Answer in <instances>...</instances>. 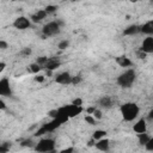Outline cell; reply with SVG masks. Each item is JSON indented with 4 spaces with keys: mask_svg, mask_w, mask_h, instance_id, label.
<instances>
[{
    "mask_svg": "<svg viewBox=\"0 0 153 153\" xmlns=\"http://www.w3.org/2000/svg\"><path fill=\"white\" fill-rule=\"evenodd\" d=\"M140 51L145 53L146 55L153 53V37H152V36H147V37L142 41L141 47H140Z\"/></svg>",
    "mask_w": 153,
    "mask_h": 153,
    "instance_id": "cell-8",
    "label": "cell"
},
{
    "mask_svg": "<svg viewBox=\"0 0 153 153\" xmlns=\"http://www.w3.org/2000/svg\"><path fill=\"white\" fill-rule=\"evenodd\" d=\"M44 153H56L55 151H51V152H44Z\"/></svg>",
    "mask_w": 153,
    "mask_h": 153,
    "instance_id": "cell-39",
    "label": "cell"
},
{
    "mask_svg": "<svg viewBox=\"0 0 153 153\" xmlns=\"http://www.w3.org/2000/svg\"><path fill=\"white\" fill-rule=\"evenodd\" d=\"M7 42H5V41H0V49H6L7 48Z\"/></svg>",
    "mask_w": 153,
    "mask_h": 153,
    "instance_id": "cell-34",
    "label": "cell"
},
{
    "mask_svg": "<svg viewBox=\"0 0 153 153\" xmlns=\"http://www.w3.org/2000/svg\"><path fill=\"white\" fill-rule=\"evenodd\" d=\"M81 81V76L80 75H78V76H73L72 78V84H74V85H76L78 82H80Z\"/></svg>",
    "mask_w": 153,
    "mask_h": 153,
    "instance_id": "cell-31",
    "label": "cell"
},
{
    "mask_svg": "<svg viewBox=\"0 0 153 153\" xmlns=\"http://www.w3.org/2000/svg\"><path fill=\"white\" fill-rule=\"evenodd\" d=\"M0 149H1V143H0Z\"/></svg>",
    "mask_w": 153,
    "mask_h": 153,
    "instance_id": "cell-40",
    "label": "cell"
},
{
    "mask_svg": "<svg viewBox=\"0 0 153 153\" xmlns=\"http://www.w3.org/2000/svg\"><path fill=\"white\" fill-rule=\"evenodd\" d=\"M137 55H139V59H145V57H146V54L142 53V51H139Z\"/></svg>",
    "mask_w": 153,
    "mask_h": 153,
    "instance_id": "cell-38",
    "label": "cell"
},
{
    "mask_svg": "<svg viewBox=\"0 0 153 153\" xmlns=\"http://www.w3.org/2000/svg\"><path fill=\"white\" fill-rule=\"evenodd\" d=\"M145 148L147 149V151H153V137H151L147 142H146V145H145Z\"/></svg>",
    "mask_w": 153,
    "mask_h": 153,
    "instance_id": "cell-24",
    "label": "cell"
},
{
    "mask_svg": "<svg viewBox=\"0 0 153 153\" xmlns=\"http://www.w3.org/2000/svg\"><path fill=\"white\" fill-rule=\"evenodd\" d=\"M42 69V67L39 66V65H37L36 62L35 63H31L30 66H29V71L31 72V73H33V74H38V72Z\"/></svg>",
    "mask_w": 153,
    "mask_h": 153,
    "instance_id": "cell-21",
    "label": "cell"
},
{
    "mask_svg": "<svg viewBox=\"0 0 153 153\" xmlns=\"http://www.w3.org/2000/svg\"><path fill=\"white\" fill-rule=\"evenodd\" d=\"M85 121H86L88 124H94V123H96V120L93 118L92 115H86V116H85Z\"/></svg>",
    "mask_w": 153,
    "mask_h": 153,
    "instance_id": "cell-27",
    "label": "cell"
},
{
    "mask_svg": "<svg viewBox=\"0 0 153 153\" xmlns=\"http://www.w3.org/2000/svg\"><path fill=\"white\" fill-rule=\"evenodd\" d=\"M73 152H74V148L73 147H67V148L60 151V153H73Z\"/></svg>",
    "mask_w": 153,
    "mask_h": 153,
    "instance_id": "cell-32",
    "label": "cell"
},
{
    "mask_svg": "<svg viewBox=\"0 0 153 153\" xmlns=\"http://www.w3.org/2000/svg\"><path fill=\"white\" fill-rule=\"evenodd\" d=\"M20 54H22V55L27 56V55H30V54H31V49H30V48H24V49L20 51Z\"/></svg>",
    "mask_w": 153,
    "mask_h": 153,
    "instance_id": "cell-30",
    "label": "cell"
},
{
    "mask_svg": "<svg viewBox=\"0 0 153 153\" xmlns=\"http://www.w3.org/2000/svg\"><path fill=\"white\" fill-rule=\"evenodd\" d=\"M13 26L16 29H18V30H25V29H27V27L31 26V22L25 16H20V17H18V18L14 19Z\"/></svg>",
    "mask_w": 153,
    "mask_h": 153,
    "instance_id": "cell-7",
    "label": "cell"
},
{
    "mask_svg": "<svg viewBox=\"0 0 153 153\" xmlns=\"http://www.w3.org/2000/svg\"><path fill=\"white\" fill-rule=\"evenodd\" d=\"M94 147H96L98 151H100V152H108V151L110 149V141H109L108 139L103 137V139L96 141Z\"/></svg>",
    "mask_w": 153,
    "mask_h": 153,
    "instance_id": "cell-12",
    "label": "cell"
},
{
    "mask_svg": "<svg viewBox=\"0 0 153 153\" xmlns=\"http://www.w3.org/2000/svg\"><path fill=\"white\" fill-rule=\"evenodd\" d=\"M6 109V104H5V102L0 98V110H5Z\"/></svg>",
    "mask_w": 153,
    "mask_h": 153,
    "instance_id": "cell-36",
    "label": "cell"
},
{
    "mask_svg": "<svg viewBox=\"0 0 153 153\" xmlns=\"http://www.w3.org/2000/svg\"><path fill=\"white\" fill-rule=\"evenodd\" d=\"M152 136L149 135V134H147V133H143V134H137V139H139V143L141 145V146H145L146 145V142L151 139Z\"/></svg>",
    "mask_w": 153,
    "mask_h": 153,
    "instance_id": "cell-19",
    "label": "cell"
},
{
    "mask_svg": "<svg viewBox=\"0 0 153 153\" xmlns=\"http://www.w3.org/2000/svg\"><path fill=\"white\" fill-rule=\"evenodd\" d=\"M115 61H116V63H117L120 67H123V68H126V67H130V66L133 65L131 60H130L129 57H127L126 55L117 56V57L115 59Z\"/></svg>",
    "mask_w": 153,
    "mask_h": 153,
    "instance_id": "cell-14",
    "label": "cell"
},
{
    "mask_svg": "<svg viewBox=\"0 0 153 153\" xmlns=\"http://www.w3.org/2000/svg\"><path fill=\"white\" fill-rule=\"evenodd\" d=\"M136 33H140V25H136V24L129 25L128 27H126L123 30V35H126V36H133Z\"/></svg>",
    "mask_w": 153,
    "mask_h": 153,
    "instance_id": "cell-17",
    "label": "cell"
},
{
    "mask_svg": "<svg viewBox=\"0 0 153 153\" xmlns=\"http://www.w3.org/2000/svg\"><path fill=\"white\" fill-rule=\"evenodd\" d=\"M68 45H69V42L65 39V41H61V42L59 43V45H57V47H59V49H61V50H63V49H66V48H67Z\"/></svg>",
    "mask_w": 153,
    "mask_h": 153,
    "instance_id": "cell-26",
    "label": "cell"
},
{
    "mask_svg": "<svg viewBox=\"0 0 153 153\" xmlns=\"http://www.w3.org/2000/svg\"><path fill=\"white\" fill-rule=\"evenodd\" d=\"M63 23L60 22V20H56V22H49L47 23L43 29H42V32H43V36L44 37H50V36H55L60 32L61 30V25Z\"/></svg>",
    "mask_w": 153,
    "mask_h": 153,
    "instance_id": "cell-5",
    "label": "cell"
},
{
    "mask_svg": "<svg viewBox=\"0 0 153 153\" xmlns=\"http://www.w3.org/2000/svg\"><path fill=\"white\" fill-rule=\"evenodd\" d=\"M57 10V6H55V5H48L45 8H44V11L47 12V14H50V13H54L55 11Z\"/></svg>",
    "mask_w": 153,
    "mask_h": 153,
    "instance_id": "cell-23",
    "label": "cell"
},
{
    "mask_svg": "<svg viewBox=\"0 0 153 153\" xmlns=\"http://www.w3.org/2000/svg\"><path fill=\"white\" fill-rule=\"evenodd\" d=\"M33 149L37 153H44V152H51L55 151V140L50 137L41 139L38 142H36Z\"/></svg>",
    "mask_w": 153,
    "mask_h": 153,
    "instance_id": "cell-4",
    "label": "cell"
},
{
    "mask_svg": "<svg viewBox=\"0 0 153 153\" xmlns=\"http://www.w3.org/2000/svg\"><path fill=\"white\" fill-rule=\"evenodd\" d=\"M35 81H37V82H43V81H44V76H43V75H38V74H36V76H35Z\"/></svg>",
    "mask_w": 153,
    "mask_h": 153,
    "instance_id": "cell-33",
    "label": "cell"
},
{
    "mask_svg": "<svg viewBox=\"0 0 153 153\" xmlns=\"http://www.w3.org/2000/svg\"><path fill=\"white\" fill-rule=\"evenodd\" d=\"M33 142H32V140L31 139H27V140H24L23 142H22V146H24V147H27V146H30V147H35V145H32Z\"/></svg>",
    "mask_w": 153,
    "mask_h": 153,
    "instance_id": "cell-28",
    "label": "cell"
},
{
    "mask_svg": "<svg viewBox=\"0 0 153 153\" xmlns=\"http://www.w3.org/2000/svg\"><path fill=\"white\" fill-rule=\"evenodd\" d=\"M98 104H99V106H102V108L109 109V108H111V106L114 105V100H112L111 97L104 96V97H102V98L98 100Z\"/></svg>",
    "mask_w": 153,
    "mask_h": 153,
    "instance_id": "cell-18",
    "label": "cell"
},
{
    "mask_svg": "<svg viewBox=\"0 0 153 153\" xmlns=\"http://www.w3.org/2000/svg\"><path fill=\"white\" fill-rule=\"evenodd\" d=\"M149 121H152V118H153V109H151L149 110V112H148V117H147Z\"/></svg>",
    "mask_w": 153,
    "mask_h": 153,
    "instance_id": "cell-37",
    "label": "cell"
},
{
    "mask_svg": "<svg viewBox=\"0 0 153 153\" xmlns=\"http://www.w3.org/2000/svg\"><path fill=\"white\" fill-rule=\"evenodd\" d=\"M68 118H72V117H75L78 115H80L82 112V106H75L73 104H68V105H65L63 106Z\"/></svg>",
    "mask_w": 153,
    "mask_h": 153,
    "instance_id": "cell-9",
    "label": "cell"
},
{
    "mask_svg": "<svg viewBox=\"0 0 153 153\" xmlns=\"http://www.w3.org/2000/svg\"><path fill=\"white\" fill-rule=\"evenodd\" d=\"M140 32L147 36H152L153 35V20H149L145 23L143 25H140Z\"/></svg>",
    "mask_w": 153,
    "mask_h": 153,
    "instance_id": "cell-16",
    "label": "cell"
},
{
    "mask_svg": "<svg viewBox=\"0 0 153 153\" xmlns=\"http://www.w3.org/2000/svg\"><path fill=\"white\" fill-rule=\"evenodd\" d=\"M72 78L73 76L68 72H61L55 75V81L61 85H68V84H72Z\"/></svg>",
    "mask_w": 153,
    "mask_h": 153,
    "instance_id": "cell-10",
    "label": "cell"
},
{
    "mask_svg": "<svg viewBox=\"0 0 153 153\" xmlns=\"http://www.w3.org/2000/svg\"><path fill=\"white\" fill-rule=\"evenodd\" d=\"M65 122H67V120L61 118V117H55V118H53L50 122L43 124V126L35 133V136H41V135H43V134L54 131L55 129H57V128H59L61 124H63Z\"/></svg>",
    "mask_w": 153,
    "mask_h": 153,
    "instance_id": "cell-3",
    "label": "cell"
},
{
    "mask_svg": "<svg viewBox=\"0 0 153 153\" xmlns=\"http://www.w3.org/2000/svg\"><path fill=\"white\" fill-rule=\"evenodd\" d=\"M92 116H93V118H94V120H100V118H102V111H100L99 109H97V108H96V110L93 111Z\"/></svg>",
    "mask_w": 153,
    "mask_h": 153,
    "instance_id": "cell-25",
    "label": "cell"
},
{
    "mask_svg": "<svg viewBox=\"0 0 153 153\" xmlns=\"http://www.w3.org/2000/svg\"><path fill=\"white\" fill-rule=\"evenodd\" d=\"M60 65H61V62H60L59 59H56V57H51V59H48V61H47V63L44 65L43 68H45L47 71L51 72V71L57 69V68L60 67Z\"/></svg>",
    "mask_w": 153,
    "mask_h": 153,
    "instance_id": "cell-13",
    "label": "cell"
},
{
    "mask_svg": "<svg viewBox=\"0 0 153 153\" xmlns=\"http://www.w3.org/2000/svg\"><path fill=\"white\" fill-rule=\"evenodd\" d=\"M135 79H136V72L133 68H129V69L124 71L123 73H121L117 76L116 81L121 87H126L127 88V87H130L134 84Z\"/></svg>",
    "mask_w": 153,
    "mask_h": 153,
    "instance_id": "cell-2",
    "label": "cell"
},
{
    "mask_svg": "<svg viewBox=\"0 0 153 153\" xmlns=\"http://www.w3.org/2000/svg\"><path fill=\"white\" fill-rule=\"evenodd\" d=\"M5 68H6V63L1 61V62H0V74L4 72V69H5Z\"/></svg>",
    "mask_w": 153,
    "mask_h": 153,
    "instance_id": "cell-35",
    "label": "cell"
},
{
    "mask_svg": "<svg viewBox=\"0 0 153 153\" xmlns=\"http://www.w3.org/2000/svg\"><path fill=\"white\" fill-rule=\"evenodd\" d=\"M120 111H121V115H122V118L126 121V122H131L134 121L139 114H140V108L136 103H133V102H128V103H124L121 105L120 108Z\"/></svg>",
    "mask_w": 153,
    "mask_h": 153,
    "instance_id": "cell-1",
    "label": "cell"
},
{
    "mask_svg": "<svg viewBox=\"0 0 153 153\" xmlns=\"http://www.w3.org/2000/svg\"><path fill=\"white\" fill-rule=\"evenodd\" d=\"M105 135H106V131H105V130H100V129H98V130L93 131L92 137H93L94 140H100V139H103Z\"/></svg>",
    "mask_w": 153,
    "mask_h": 153,
    "instance_id": "cell-20",
    "label": "cell"
},
{
    "mask_svg": "<svg viewBox=\"0 0 153 153\" xmlns=\"http://www.w3.org/2000/svg\"><path fill=\"white\" fill-rule=\"evenodd\" d=\"M12 96V87L8 78L0 79V97H11Z\"/></svg>",
    "mask_w": 153,
    "mask_h": 153,
    "instance_id": "cell-6",
    "label": "cell"
},
{
    "mask_svg": "<svg viewBox=\"0 0 153 153\" xmlns=\"http://www.w3.org/2000/svg\"><path fill=\"white\" fill-rule=\"evenodd\" d=\"M133 130L137 134H143L147 131V123H146V118H140L134 126H133Z\"/></svg>",
    "mask_w": 153,
    "mask_h": 153,
    "instance_id": "cell-11",
    "label": "cell"
},
{
    "mask_svg": "<svg viewBox=\"0 0 153 153\" xmlns=\"http://www.w3.org/2000/svg\"><path fill=\"white\" fill-rule=\"evenodd\" d=\"M47 61H48V57H47V56H41V57H38V59H37L36 63H37V65H39V66L43 68V67H44V65L47 63Z\"/></svg>",
    "mask_w": 153,
    "mask_h": 153,
    "instance_id": "cell-22",
    "label": "cell"
},
{
    "mask_svg": "<svg viewBox=\"0 0 153 153\" xmlns=\"http://www.w3.org/2000/svg\"><path fill=\"white\" fill-rule=\"evenodd\" d=\"M47 16H48V14H47V12H45L44 10H38L37 12H35V13L30 17V22H32V23H39V22L43 20Z\"/></svg>",
    "mask_w": 153,
    "mask_h": 153,
    "instance_id": "cell-15",
    "label": "cell"
},
{
    "mask_svg": "<svg viewBox=\"0 0 153 153\" xmlns=\"http://www.w3.org/2000/svg\"><path fill=\"white\" fill-rule=\"evenodd\" d=\"M72 104L75 105V106H81V105H82V100H81L80 98H75V99L72 102Z\"/></svg>",
    "mask_w": 153,
    "mask_h": 153,
    "instance_id": "cell-29",
    "label": "cell"
}]
</instances>
